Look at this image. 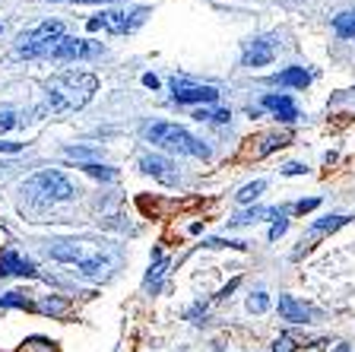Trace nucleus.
Returning a JSON list of instances; mask_svg holds the SVG:
<instances>
[{"instance_id":"f257e3e1","label":"nucleus","mask_w":355,"mask_h":352,"mask_svg":"<svg viewBox=\"0 0 355 352\" xmlns=\"http://www.w3.org/2000/svg\"><path fill=\"white\" fill-rule=\"evenodd\" d=\"M98 80L92 74H83V70H64V74L51 76L44 83V99H48V108L58 111V115H70V111H80L89 99L96 96Z\"/></svg>"},{"instance_id":"f03ea898","label":"nucleus","mask_w":355,"mask_h":352,"mask_svg":"<svg viewBox=\"0 0 355 352\" xmlns=\"http://www.w3.org/2000/svg\"><path fill=\"white\" fill-rule=\"evenodd\" d=\"M143 137L159 149H168V153H181V156H197V159H209V149L200 143L193 133H187L184 127L178 124H146L143 127Z\"/></svg>"},{"instance_id":"7ed1b4c3","label":"nucleus","mask_w":355,"mask_h":352,"mask_svg":"<svg viewBox=\"0 0 355 352\" xmlns=\"http://www.w3.org/2000/svg\"><path fill=\"white\" fill-rule=\"evenodd\" d=\"M64 38V26L58 19H44L38 22L35 29L22 32L16 42H19V54L26 58H38V54H51V48Z\"/></svg>"},{"instance_id":"20e7f679","label":"nucleus","mask_w":355,"mask_h":352,"mask_svg":"<svg viewBox=\"0 0 355 352\" xmlns=\"http://www.w3.org/2000/svg\"><path fill=\"white\" fill-rule=\"evenodd\" d=\"M146 16H149L146 7H140V10H102L98 16H92V19L86 22V29L89 32L105 29V32H114V35H124V32L137 29Z\"/></svg>"},{"instance_id":"39448f33","label":"nucleus","mask_w":355,"mask_h":352,"mask_svg":"<svg viewBox=\"0 0 355 352\" xmlns=\"http://www.w3.org/2000/svg\"><path fill=\"white\" fill-rule=\"evenodd\" d=\"M22 191L42 200H70L73 197V184L67 181L60 171H38Z\"/></svg>"},{"instance_id":"423d86ee","label":"nucleus","mask_w":355,"mask_h":352,"mask_svg":"<svg viewBox=\"0 0 355 352\" xmlns=\"http://www.w3.org/2000/svg\"><path fill=\"white\" fill-rule=\"evenodd\" d=\"M171 96H175V102H200V105H209L219 99V89L216 86H197V83H187V80H171Z\"/></svg>"},{"instance_id":"0eeeda50","label":"nucleus","mask_w":355,"mask_h":352,"mask_svg":"<svg viewBox=\"0 0 355 352\" xmlns=\"http://www.w3.org/2000/svg\"><path fill=\"white\" fill-rule=\"evenodd\" d=\"M102 51L98 42H89V38H60L58 44L51 48V58L54 60H76V58H92V54Z\"/></svg>"},{"instance_id":"6e6552de","label":"nucleus","mask_w":355,"mask_h":352,"mask_svg":"<svg viewBox=\"0 0 355 352\" xmlns=\"http://www.w3.org/2000/svg\"><path fill=\"white\" fill-rule=\"evenodd\" d=\"M273 54H276V42H273V38H270V35H266V38H254V42L244 44L241 64L244 67H263V64H270V60H273Z\"/></svg>"},{"instance_id":"1a4fd4ad","label":"nucleus","mask_w":355,"mask_h":352,"mask_svg":"<svg viewBox=\"0 0 355 352\" xmlns=\"http://www.w3.org/2000/svg\"><path fill=\"white\" fill-rule=\"evenodd\" d=\"M0 276H35V264L19 257L13 248L0 251Z\"/></svg>"},{"instance_id":"9d476101","label":"nucleus","mask_w":355,"mask_h":352,"mask_svg":"<svg viewBox=\"0 0 355 352\" xmlns=\"http://www.w3.org/2000/svg\"><path fill=\"white\" fill-rule=\"evenodd\" d=\"M140 169L146 171V175H153L155 181L178 184V171H175V165H171L165 156H143V159H140Z\"/></svg>"},{"instance_id":"9b49d317","label":"nucleus","mask_w":355,"mask_h":352,"mask_svg":"<svg viewBox=\"0 0 355 352\" xmlns=\"http://www.w3.org/2000/svg\"><path fill=\"white\" fill-rule=\"evenodd\" d=\"M263 108H270L279 121H286V124H292L298 117V108H295V102L288 96H263Z\"/></svg>"},{"instance_id":"f8f14e48","label":"nucleus","mask_w":355,"mask_h":352,"mask_svg":"<svg viewBox=\"0 0 355 352\" xmlns=\"http://www.w3.org/2000/svg\"><path fill=\"white\" fill-rule=\"evenodd\" d=\"M279 315H282V321H292V324L311 321V308H304L302 301H295L292 295H279Z\"/></svg>"},{"instance_id":"ddd939ff","label":"nucleus","mask_w":355,"mask_h":352,"mask_svg":"<svg viewBox=\"0 0 355 352\" xmlns=\"http://www.w3.org/2000/svg\"><path fill=\"white\" fill-rule=\"evenodd\" d=\"M276 83H282V86H295V89H304L311 83V74L304 70V67H286L282 74H276Z\"/></svg>"},{"instance_id":"4468645a","label":"nucleus","mask_w":355,"mask_h":352,"mask_svg":"<svg viewBox=\"0 0 355 352\" xmlns=\"http://www.w3.org/2000/svg\"><path fill=\"white\" fill-rule=\"evenodd\" d=\"M51 257L54 260H70V264H80L83 260V248L73 242H58L51 244Z\"/></svg>"},{"instance_id":"2eb2a0df","label":"nucleus","mask_w":355,"mask_h":352,"mask_svg":"<svg viewBox=\"0 0 355 352\" xmlns=\"http://www.w3.org/2000/svg\"><path fill=\"white\" fill-rule=\"evenodd\" d=\"M105 270H108V260H105V257H96V260H80V264H76V273L86 276V279H102Z\"/></svg>"},{"instance_id":"dca6fc26","label":"nucleus","mask_w":355,"mask_h":352,"mask_svg":"<svg viewBox=\"0 0 355 352\" xmlns=\"http://www.w3.org/2000/svg\"><path fill=\"white\" fill-rule=\"evenodd\" d=\"M257 143H260V146L254 149V156L260 159V156H266V153H273V149L286 146V143H288V133H266V137H260Z\"/></svg>"},{"instance_id":"f3484780","label":"nucleus","mask_w":355,"mask_h":352,"mask_svg":"<svg viewBox=\"0 0 355 352\" xmlns=\"http://www.w3.org/2000/svg\"><path fill=\"white\" fill-rule=\"evenodd\" d=\"M333 29L343 38H355V13H340L333 19Z\"/></svg>"},{"instance_id":"a211bd4d","label":"nucleus","mask_w":355,"mask_h":352,"mask_svg":"<svg viewBox=\"0 0 355 352\" xmlns=\"http://www.w3.org/2000/svg\"><path fill=\"white\" fill-rule=\"evenodd\" d=\"M349 216H327V219L314 222V235H324V232H336L340 226H346Z\"/></svg>"},{"instance_id":"6ab92c4d","label":"nucleus","mask_w":355,"mask_h":352,"mask_svg":"<svg viewBox=\"0 0 355 352\" xmlns=\"http://www.w3.org/2000/svg\"><path fill=\"white\" fill-rule=\"evenodd\" d=\"M193 117H197V121H216V124H225V121H232L229 111H213V108L193 111Z\"/></svg>"},{"instance_id":"aec40b11","label":"nucleus","mask_w":355,"mask_h":352,"mask_svg":"<svg viewBox=\"0 0 355 352\" xmlns=\"http://www.w3.org/2000/svg\"><path fill=\"white\" fill-rule=\"evenodd\" d=\"M83 171H86V175H96V178H105V181H114V178H118L114 169H108V165H96V162H86Z\"/></svg>"},{"instance_id":"412c9836","label":"nucleus","mask_w":355,"mask_h":352,"mask_svg":"<svg viewBox=\"0 0 355 352\" xmlns=\"http://www.w3.org/2000/svg\"><path fill=\"white\" fill-rule=\"evenodd\" d=\"M263 187H266V181H254V184H248V187H241V191H238V203H251L254 197L263 194Z\"/></svg>"},{"instance_id":"4be33fe9","label":"nucleus","mask_w":355,"mask_h":352,"mask_svg":"<svg viewBox=\"0 0 355 352\" xmlns=\"http://www.w3.org/2000/svg\"><path fill=\"white\" fill-rule=\"evenodd\" d=\"M0 308H29V299L22 292H7L0 295Z\"/></svg>"},{"instance_id":"5701e85b","label":"nucleus","mask_w":355,"mask_h":352,"mask_svg":"<svg viewBox=\"0 0 355 352\" xmlns=\"http://www.w3.org/2000/svg\"><path fill=\"white\" fill-rule=\"evenodd\" d=\"M270 308V299H266V292H257L248 299V311H254V315H260V311Z\"/></svg>"},{"instance_id":"b1692460","label":"nucleus","mask_w":355,"mask_h":352,"mask_svg":"<svg viewBox=\"0 0 355 352\" xmlns=\"http://www.w3.org/2000/svg\"><path fill=\"white\" fill-rule=\"evenodd\" d=\"M273 352H295V340L288 337V333H282V337H276Z\"/></svg>"},{"instance_id":"393cba45","label":"nucleus","mask_w":355,"mask_h":352,"mask_svg":"<svg viewBox=\"0 0 355 352\" xmlns=\"http://www.w3.org/2000/svg\"><path fill=\"white\" fill-rule=\"evenodd\" d=\"M162 270H165V260L159 257V260H155V267L149 270V276H146V286H159V279H162Z\"/></svg>"},{"instance_id":"a878e982","label":"nucleus","mask_w":355,"mask_h":352,"mask_svg":"<svg viewBox=\"0 0 355 352\" xmlns=\"http://www.w3.org/2000/svg\"><path fill=\"white\" fill-rule=\"evenodd\" d=\"M38 311H44V315H60V311H64V301L48 299V301H42V305H38Z\"/></svg>"},{"instance_id":"bb28decb","label":"nucleus","mask_w":355,"mask_h":352,"mask_svg":"<svg viewBox=\"0 0 355 352\" xmlns=\"http://www.w3.org/2000/svg\"><path fill=\"white\" fill-rule=\"evenodd\" d=\"M286 228H288V222H286V213H282L279 219L273 222V228H270V242H276V238H279V235L286 232Z\"/></svg>"},{"instance_id":"cd10ccee","label":"nucleus","mask_w":355,"mask_h":352,"mask_svg":"<svg viewBox=\"0 0 355 352\" xmlns=\"http://www.w3.org/2000/svg\"><path fill=\"white\" fill-rule=\"evenodd\" d=\"M16 124H19V121H16L13 111H3V115H0V131H10V127H16Z\"/></svg>"},{"instance_id":"c85d7f7f","label":"nucleus","mask_w":355,"mask_h":352,"mask_svg":"<svg viewBox=\"0 0 355 352\" xmlns=\"http://www.w3.org/2000/svg\"><path fill=\"white\" fill-rule=\"evenodd\" d=\"M314 206H318V197H311V200H302V203L295 206L298 213H308V210H314Z\"/></svg>"},{"instance_id":"c756f323","label":"nucleus","mask_w":355,"mask_h":352,"mask_svg":"<svg viewBox=\"0 0 355 352\" xmlns=\"http://www.w3.org/2000/svg\"><path fill=\"white\" fill-rule=\"evenodd\" d=\"M282 171H286V175H302V171H304V165H298V162H288V165H286V169H282Z\"/></svg>"},{"instance_id":"7c9ffc66","label":"nucleus","mask_w":355,"mask_h":352,"mask_svg":"<svg viewBox=\"0 0 355 352\" xmlns=\"http://www.w3.org/2000/svg\"><path fill=\"white\" fill-rule=\"evenodd\" d=\"M0 153H19V143H3L0 140Z\"/></svg>"},{"instance_id":"2f4dec72","label":"nucleus","mask_w":355,"mask_h":352,"mask_svg":"<svg viewBox=\"0 0 355 352\" xmlns=\"http://www.w3.org/2000/svg\"><path fill=\"white\" fill-rule=\"evenodd\" d=\"M143 83H146V86H149V89H159V80H155V76H153V74H146V76H143Z\"/></svg>"},{"instance_id":"473e14b6","label":"nucleus","mask_w":355,"mask_h":352,"mask_svg":"<svg viewBox=\"0 0 355 352\" xmlns=\"http://www.w3.org/2000/svg\"><path fill=\"white\" fill-rule=\"evenodd\" d=\"M76 3H111V0H76Z\"/></svg>"}]
</instances>
